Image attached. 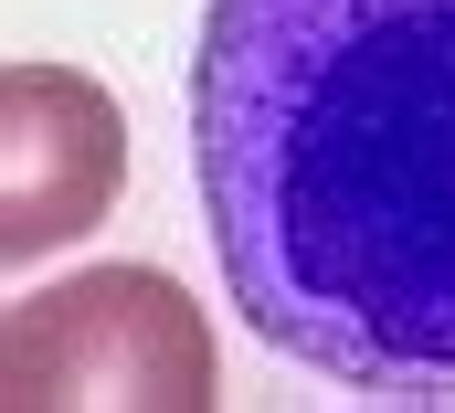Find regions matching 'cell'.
Listing matches in <instances>:
<instances>
[{"label": "cell", "instance_id": "cell-3", "mask_svg": "<svg viewBox=\"0 0 455 413\" xmlns=\"http://www.w3.org/2000/svg\"><path fill=\"white\" fill-rule=\"evenodd\" d=\"M127 181V117L75 64H11L0 75V255L43 265L53 244L96 233Z\"/></svg>", "mask_w": 455, "mask_h": 413}, {"label": "cell", "instance_id": "cell-2", "mask_svg": "<svg viewBox=\"0 0 455 413\" xmlns=\"http://www.w3.org/2000/svg\"><path fill=\"white\" fill-rule=\"evenodd\" d=\"M223 393L212 318L191 287L148 265H85L43 297H11L0 318V403H138V413H202Z\"/></svg>", "mask_w": 455, "mask_h": 413}, {"label": "cell", "instance_id": "cell-1", "mask_svg": "<svg viewBox=\"0 0 455 413\" xmlns=\"http://www.w3.org/2000/svg\"><path fill=\"white\" fill-rule=\"evenodd\" d=\"M191 170L275 360L455 403V0H212Z\"/></svg>", "mask_w": 455, "mask_h": 413}]
</instances>
